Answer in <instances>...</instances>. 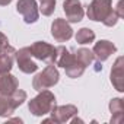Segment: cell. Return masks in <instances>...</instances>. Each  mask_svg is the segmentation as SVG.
Returning a JSON list of instances; mask_svg holds the SVG:
<instances>
[{
	"label": "cell",
	"instance_id": "11",
	"mask_svg": "<svg viewBox=\"0 0 124 124\" xmlns=\"http://www.w3.org/2000/svg\"><path fill=\"white\" fill-rule=\"evenodd\" d=\"M123 66H124V58L123 57H118L115 60L112 69H111V83L114 85V88L118 92H123L124 91V86H123V80H124Z\"/></svg>",
	"mask_w": 124,
	"mask_h": 124
},
{
	"label": "cell",
	"instance_id": "2",
	"mask_svg": "<svg viewBox=\"0 0 124 124\" xmlns=\"http://www.w3.org/2000/svg\"><path fill=\"white\" fill-rule=\"evenodd\" d=\"M60 79V73L55 67V64H48L42 72H39L34 80H32V88L35 91H44V89H48V88H53L54 85H57Z\"/></svg>",
	"mask_w": 124,
	"mask_h": 124
},
{
	"label": "cell",
	"instance_id": "23",
	"mask_svg": "<svg viewBox=\"0 0 124 124\" xmlns=\"http://www.w3.org/2000/svg\"><path fill=\"white\" fill-rule=\"evenodd\" d=\"M9 45V39H8V37L3 34V32H0V51H2L5 47H8Z\"/></svg>",
	"mask_w": 124,
	"mask_h": 124
},
{
	"label": "cell",
	"instance_id": "8",
	"mask_svg": "<svg viewBox=\"0 0 124 124\" xmlns=\"http://www.w3.org/2000/svg\"><path fill=\"white\" fill-rule=\"evenodd\" d=\"M78 107L76 105H72V104H67V105H54L53 107V109L50 111V114H51V120H53V123H58V124H61V123H67V121H70V118L72 117H75V115H78Z\"/></svg>",
	"mask_w": 124,
	"mask_h": 124
},
{
	"label": "cell",
	"instance_id": "4",
	"mask_svg": "<svg viewBox=\"0 0 124 124\" xmlns=\"http://www.w3.org/2000/svg\"><path fill=\"white\" fill-rule=\"evenodd\" d=\"M112 10V0H92L88 6L86 15L93 22H102Z\"/></svg>",
	"mask_w": 124,
	"mask_h": 124
},
{
	"label": "cell",
	"instance_id": "15",
	"mask_svg": "<svg viewBox=\"0 0 124 124\" xmlns=\"http://www.w3.org/2000/svg\"><path fill=\"white\" fill-rule=\"evenodd\" d=\"M75 61V54H72L66 47H63V45H60V47H57V57H55V66H58V67H67L70 63H73Z\"/></svg>",
	"mask_w": 124,
	"mask_h": 124
},
{
	"label": "cell",
	"instance_id": "13",
	"mask_svg": "<svg viewBox=\"0 0 124 124\" xmlns=\"http://www.w3.org/2000/svg\"><path fill=\"white\" fill-rule=\"evenodd\" d=\"M19 88L18 79L10 73H0V93L12 95Z\"/></svg>",
	"mask_w": 124,
	"mask_h": 124
},
{
	"label": "cell",
	"instance_id": "5",
	"mask_svg": "<svg viewBox=\"0 0 124 124\" xmlns=\"http://www.w3.org/2000/svg\"><path fill=\"white\" fill-rule=\"evenodd\" d=\"M15 60L18 63V67L21 72L31 75L35 73L38 70V64L35 61H32V54H31V48L29 47H23L21 50H18L15 53Z\"/></svg>",
	"mask_w": 124,
	"mask_h": 124
},
{
	"label": "cell",
	"instance_id": "6",
	"mask_svg": "<svg viewBox=\"0 0 124 124\" xmlns=\"http://www.w3.org/2000/svg\"><path fill=\"white\" fill-rule=\"evenodd\" d=\"M51 35L57 42H66L73 37V29L66 19L57 18L51 23Z\"/></svg>",
	"mask_w": 124,
	"mask_h": 124
},
{
	"label": "cell",
	"instance_id": "10",
	"mask_svg": "<svg viewBox=\"0 0 124 124\" xmlns=\"http://www.w3.org/2000/svg\"><path fill=\"white\" fill-rule=\"evenodd\" d=\"M115 51H117V47L111 41H108V39H101V41L95 42L93 50H92L93 57L98 60V63H102V61L108 60L109 55L114 54Z\"/></svg>",
	"mask_w": 124,
	"mask_h": 124
},
{
	"label": "cell",
	"instance_id": "3",
	"mask_svg": "<svg viewBox=\"0 0 124 124\" xmlns=\"http://www.w3.org/2000/svg\"><path fill=\"white\" fill-rule=\"evenodd\" d=\"M31 54L32 57L45 61L47 64H54L55 63V57H57V47L45 42V41H37L31 47Z\"/></svg>",
	"mask_w": 124,
	"mask_h": 124
},
{
	"label": "cell",
	"instance_id": "24",
	"mask_svg": "<svg viewBox=\"0 0 124 124\" xmlns=\"http://www.w3.org/2000/svg\"><path fill=\"white\" fill-rule=\"evenodd\" d=\"M115 13L118 15V18H123L124 16V8H123V0L117 3V9H115Z\"/></svg>",
	"mask_w": 124,
	"mask_h": 124
},
{
	"label": "cell",
	"instance_id": "18",
	"mask_svg": "<svg viewBox=\"0 0 124 124\" xmlns=\"http://www.w3.org/2000/svg\"><path fill=\"white\" fill-rule=\"evenodd\" d=\"M75 38H76V42L78 44H82V45L91 44V42L95 41V32L92 29H89V28H80L76 32V37Z\"/></svg>",
	"mask_w": 124,
	"mask_h": 124
},
{
	"label": "cell",
	"instance_id": "7",
	"mask_svg": "<svg viewBox=\"0 0 124 124\" xmlns=\"http://www.w3.org/2000/svg\"><path fill=\"white\" fill-rule=\"evenodd\" d=\"M16 10L23 16L26 23H35L39 16V9L37 5V0H18Z\"/></svg>",
	"mask_w": 124,
	"mask_h": 124
},
{
	"label": "cell",
	"instance_id": "16",
	"mask_svg": "<svg viewBox=\"0 0 124 124\" xmlns=\"http://www.w3.org/2000/svg\"><path fill=\"white\" fill-rule=\"evenodd\" d=\"M15 105L10 99V95L0 93V117H9L15 112Z\"/></svg>",
	"mask_w": 124,
	"mask_h": 124
},
{
	"label": "cell",
	"instance_id": "12",
	"mask_svg": "<svg viewBox=\"0 0 124 124\" xmlns=\"http://www.w3.org/2000/svg\"><path fill=\"white\" fill-rule=\"evenodd\" d=\"M15 53L16 50L12 45H8L0 51V73H9L12 70L15 61Z\"/></svg>",
	"mask_w": 124,
	"mask_h": 124
},
{
	"label": "cell",
	"instance_id": "19",
	"mask_svg": "<svg viewBox=\"0 0 124 124\" xmlns=\"http://www.w3.org/2000/svg\"><path fill=\"white\" fill-rule=\"evenodd\" d=\"M75 57L80 61V63H82L85 67L91 66V64L93 63V60H95L93 53H92L89 48H79V50L75 53Z\"/></svg>",
	"mask_w": 124,
	"mask_h": 124
},
{
	"label": "cell",
	"instance_id": "22",
	"mask_svg": "<svg viewBox=\"0 0 124 124\" xmlns=\"http://www.w3.org/2000/svg\"><path fill=\"white\" fill-rule=\"evenodd\" d=\"M118 19H120V18H118V15H117V13H115V10L112 9V10L108 13V16H107V18L102 21V23H104L105 26H109V28H112V26H114V25L118 22Z\"/></svg>",
	"mask_w": 124,
	"mask_h": 124
},
{
	"label": "cell",
	"instance_id": "17",
	"mask_svg": "<svg viewBox=\"0 0 124 124\" xmlns=\"http://www.w3.org/2000/svg\"><path fill=\"white\" fill-rule=\"evenodd\" d=\"M85 66L80 63V61L75 57V61L73 63H70L67 67H64V70H66V75H67V78H72V79H76V78H80L82 75H83V72H85Z\"/></svg>",
	"mask_w": 124,
	"mask_h": 124
},
{
	"label": "cell",
	"instance_id": "20",
	"mask_svg": "<svg viewBox=\"0 0 124 124\" xmlns=\"http://www.w3.org/2000/svg\"><path fill=\"white\" fill-rule=\"evenodd\" d=\"M39 12L44 16H50L53 15L54 9H55V0H39V6H38Z\"/></svg>",
	"mask_w": 124,
	"mask_h": 124
},
{
	"label": "cell",
	"instance_id": "21",
	"mask_svg": "<svg viewBox=\"0 0 124 124\" xmlns=\"http://www.w3.org/2000/svg\"><path fill=\"white\" fill-rule=\"evenodd\" d=\"M10 99H12V102H13L15 108H18V107H21V105L26 101V92L18 88V89L10 95Z\"/></svg>",
	"mask_w": 124,
	"mask_h": 124
},
{
	"label": "cell",
	"instance_id": "25",
	"mask_svg": "<svg viewBox=\"0 0 124 124\" xmlns=\"http://www.w3.org/2000/svg\"><path fill=\"white\" fill-rule=\"evenodd\" d=\"M12 3V0H0V6H8Z\"/></svg>",
	"mask_w": 124,
	"mask_h": 124
},
{
	"label": "cell",
	"instance_id": "9",
	"mask_svg": "<svg viewBox=\"0 0 124 124\" xmlns=\"http://www.w3.org/2000/svg\"><path fill=\"white\" fill-rule=\"evenodd\" d=\"M63 10L66 13V21L69 23H78L83 19V6L80 0H64Z\"/></svg>",
	"mask_w": 124,
	"mask_h": 124
},
{
	"label": "cell",
	"instance_id": "1",
	"mask_svg": "<svg viewBox=\"0 0 124 124\" xmlns=\"http://www.w3.org/2000/svg\"><path fill=\"white\" fill-rule=\"evenodd\" d=\"M54 105H55V96L48 89L39 91V93L35 98L28 101V108L35 117H42V115L50 114Z\"/></svg>",
	"mask_w": 124,
	"mask_h": 124
},
{
	"label": "cell",
	"instance_id": "14",
	"mask_svg": "<svg viewBox=\"0 0 124 124\" xmlns=\"http://www.w3.org/2000/svg\"><path fill=\"white\" fill-rule=\"evenodd\" d=\"M109 111L112 114L111 124H120L124 118V102L121 98H112L109 101Z\"/></svg>",
	"mask_w": 124,
	"mask_h": 124
}]
</instances>
